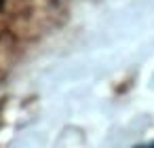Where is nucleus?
<instances>
[{
  "instance_id": "f257e3e1",
  "label": "nucleus",
  "mask_w": 154,
  "mask_h": 148,
  "mask_svg": "<svg viewBox=\"0 0 154 148\" xmlns=\"http://www.w3.org/2000/svg\"><path fill=\"white\" fill-rule=\"evenodd\" d=\"M2 5H5V0H0V9H2Z\"/></svg>"
}]
</instances>
